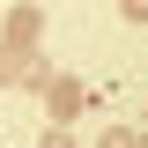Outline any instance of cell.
Returning a JSON list of instances; mask_svg holds the SVG:
<instances>
[{
	"label": "cell",
	"instance_id": "obj_1",
	"mask_svg": "<svg viewBox=\"0 0 148 148\" xmlns=\"http://www.w3.org/2000/svg\"><path fill=\"white\" fill-rule=\"evenodd\" d=\"M126 15H148V0H126Z\"/></svg>",
	"mask_w": 148,
	"mask_h": 148
}]
</instances>
